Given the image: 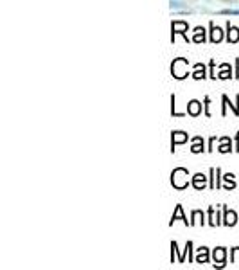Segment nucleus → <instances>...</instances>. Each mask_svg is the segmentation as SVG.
Listing matches in <instances>:
<instances>
[{"label": "nucleus", "mask_w": 239, "mask_h": 270, "mask_svg": "<svg viewBox=\"0 0 239 270\" xmlns=\"http://www.w3.org/2000/svg\"><path fill=\"white\" fill-rule=\"evenodd\" d=\"M171 182L176 189H184L185 186H187V171L182 170V168L175 170L173 171V175H171Z\"/></svg>", "instance_id": "obj_1"}, {"label": "nucleus", "mask_w": 239, "mask_h": 270, "mask_svg": "<svg viewBox=\"0 0 239 270\" xmlns=\"http://www.w3.org/2000/svg\"><path fill=\"white\" fill-rule=\"evenodd\" d=\"M171 70L176 80H184V78L187 76V62H185V60H176V62L173 63Z\"/></svg>", "instance_id": "obj_2"}, {"label": "nucleus", "mask_w": 239, "mask_h": 270, "mask_svg": "<svg viewBox=\"0 0 239 270\" xmlns=\"http://www.w3.org/2000/svg\"><path fill=\"white\" fill-rule=\"evenodd\" d=\"M221 38H223V34H221V29H220V27L211 26V42L218 44V42H221Z\"/></svg>", "instance_id": "obj_3"}, {"label": "nucleus", "mask_w": 239, "mask_h": 270, "mask_svg": "<svg viewBox=\"0 0 239 270\" xmlns=\"http://www.w3.org/2000/svg\"><path fill=\"white\" fill-rule=\"evenodd\" d=\"M227 38H229V42L236 44V42L239 40V29H238V27H230L229 26V34H227Z\"/></svg>", "instance_id": "obj_4"}, {"label": "nucleus", "mask_w": 239, "mask_h": 270, "mask_svg": "<svg viewBox=\"0 0 239 270\" xmlns=\"http://www.w3.org/2000/svg\"><path fill=\"white\" fill-rule=\"evenodd\" d=\"M200 112H202V104H200L198 101H191V103H189V114H191V116H198Z\"/></svg>", "instance_id": "obj_5"}, {"label": "nucleus", "mask_w": 239, "mask_h": 270, "mask_svg": "<svg viewBox=\"0 0 239 270\" xmlns=\"http://www.w3.org/2000/svg\"><path fill=\"white\" fill-rule=\"evenodd\" d=\"M207 260H209L207 248H200V250H198V256H196V263H207Z\"/></svg>", "instance_id": "obj_6"}, {"label": "nucleus", "mask_w": 239, "mask_h": 270, "mask_svg": "<svg viewBox=\"0 0 239 270\" xmlns=\"http://www.w3.org/2000/svg\"><path fill=\"white\" fill-rule=\"evenodd\" d=\"M193 186L196 189H203V186H205V176H203V175H194Z\"/></svg>", "instance_id": "obj_7"}, {"label": "nucleus", "mask_w": 239, "mask_h": 270, "mask_svg": "<svg viewBox=\"0 0 239 270\" xmlns=\"http://www.w3.org/2000/svg\"><path fill=\"white\" fill-rule=\"evenodd\" d=\"M185 140H187V135L182 134V132H176V134H173V146H175V144L185 142Z\"/></svg>", "instance_id": "obj_8"}, {"label": "nucleus", "mask_w": 239, "mask_h": 270, "mask_svg": "<svg viewBox=\"0 0 239 270\" xmlns=\"http://www.w3.org/2000/svg\"><path fill=\"white\" fill-rule=\"evenodd\" d=\"M223 260H225V250L223 248H216L214 250V261H218V265H223Z\"/></svg>", "instance_id": "obj_9"}, {"label": "nucleus", "mask_w": 239, "mask_h": 270, "mask_svg": "<svg viewBox=\"0 0 239 270\" xmlns=\"http://www.w3.org/2000/svg\"><path fill=\"white\" fill-rule=\"evenodd\" d=\"M234 224H236V212L225 211V225H234Z\"/></svg>", "instance_id": "obj_10"}, {"label": "nucleus", "mask_w": 239, "mask_h": 270, "mask_svg": "<svg viewBox=\"0 0 239 270\" xmlns=\"http://www.w3.org/2000/svg\"><path fill=\"white\" fill-rule=\"evenodd\" d=\"M173 31H175V32H184V31H187V24H184V22H175V24H173Z\"/></svg>", "instance_id": "obj_11"}, {"label": "nucleus", "mask_w": 239, "mask_h": 270, "mask_svg": "<svg viewBox=\"0 0 239 270\" xmlns=\"http://www.w3.org/2000/svg\"><path fill=\"white\" fill-rule=\"evenodd\" d=\"M203 32H205V31H203V29H200V27H198V29L194 31V42H198V44H200V42L205 40V34H203Z\"/></svg>", "instance_id": "obj_12"}, {"label": "nucleus", "mask_w": 239, "mask_h": 270, "mask_svg": "<svg viewBox=\"0 0 239 270\" xmlns=\"http://www.w3.org/2000/svg\"><path fill=\"white\" fill-rule=\"evenodd\" d=\"M191 150H193V153H200L203 150V142L200 144V139H194V146Z\"/></svg>", "instance_id": "obj_13"}, {"label": "nucleus", "mask_w": 239, "mask_h": 270, "mask_svg": "<svg viewBox=\"0 0 239 270\" xmlns=\"http://www.w3.org/2000/svg\"><path fill=\"white\" fill-rule=\"evenodd\" d=\"M176 218H182V220H184L185 224H187V220H185V218H184V214H182V207H180V206L176 207V212H175V214H173V222H175ZM173 222H171V224H173Z\"/></svg>", "instance_id": "obj_14"}, {"label": "nucleus", "mask_w": 239, "mask_h": 270, "mask_svg": "<svg viewBox=\"0 0 239 270\" xmlns=\"http://www.w3.org/2000/svg\"><path fill=\"white\" fill-rule=\"evenodd\" d=\"M194 78H196V80H202V78H205V72H203V67H202V65H198V67H196V72H194Z\"/></svg>", "instance_id": "obj_15"}, {"label": "nucleus", "mask_w": 239, "mask_h": 270, "mask_svg": "<svg viewBox=\"0 0 239 270\" xmlns=\"http://www.w3.org/2000/svg\"><path fill=\"white\" fill-rule=\"evenodd\" d=\"M220 152H221V153H227V152H230V146H229V144H227V139L223 140V144H221Z\"/></svg>", "instance_id": "obj_16"}, {"label": "nucleus", "mask_w": 239, "mask_h": 270, "mask_svg": "<svg viewBox=\"0 0 239 270\" xmlns=\"http://www.w3.org/2000/svg\"><path fill=\"white\" fill-rule=\"evenodd\" d=\"M223 14H239V11H236V9H227V11H223Z\"/></svg>", "instance_id": "obj_17"}, {"label": "nucleus", "mask_w": 239, "mask_h": 270, "mask_svg": "<svg viewBox=\"0 0 239 270\" xmlns=\"http://www.w3.org/2000/svg\"><path fill=\"white\" fill-rule=\"evenodd\" d=\"M234 261L236 263H239V248H236L234 250Z\"/></svg>", "instance_id": "obj_18"}]
</instances>
